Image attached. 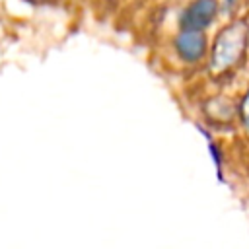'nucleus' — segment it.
<instances>
[{
  "label": "nucleus",
  "mask_w": 249,
  "mask_h": 249,
  "mask_svg": "<svg viewBox=\"0 0 249 249\" xmlns=\"http://www.w3.org/2000/svg\"><path fill=\"white\" fill-rule=\"evenodd\" d=\"M247 47V27L243 21H231L220 29L210 51L212 72H226L233 68Z\"/></svg>",
  "instance_id": "obj_1"
},
{
  "label": "nucleus",
  "mask_w": 249,
  "mask_h": 249,
  "mask_svg": "<svg viewBox=\"0 0 249 249\" xmlns=\"http://www.w3.org/2000/svg\"><path fill=\"white\" fill-rule=\"evenodd\" d=\"M173 47H175V53L181 60H185L189 64H195V62H200L206 56L208 39H206L204 29L183 27L177 33V37L173 41Z\"/></svg>",
  "instance_id": "obj_2"
},
{
  "label": "nucleus",
  "mask_w": 249,
  "mask_h": 249,
  "mask_svg": "<svg viewBox=\"0 0 249 249\" xmlns=\"http://www.w3.org/2000/svg\"><path fill=\"white\" fill-rule=\"evenodd\" d=\"M218 12H220L218 0H193L181 16V27L206 29L214 23Z\"/></svg>",
  "instance_id": "obj_3"
},
{
  "label": "nucleus",
  "mask_w": 249,
  "mask_h": 249,
  "mask_svg": "<svg viewBox=\"0 0 249 249\" xmlns=\"http://www.w3.org/2000/svg\"><path fill=\"white\" fill-rule=\"evenodd\" d=\"M237 117L243 124V128L249 132V89L245 91V95L241 97V101L237 105Z\"/></svg>",
  "instance_id": "obj_4"
}]
</instances>
